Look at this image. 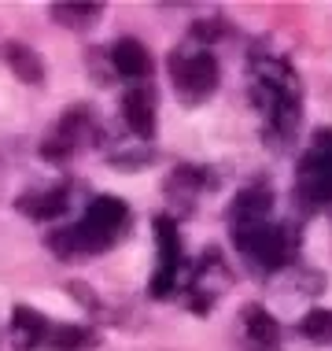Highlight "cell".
Listing matches in <instances>:
<instances>
[{
    "label": "cell",
    "mask_w": 332,
    "mask_h": 351,
    "mask_svg": "<svg viewBox=\"0 0 332 351\" xmlns=\"http://www.w3.org/2000/svg\"><path fill=\"white\" fill-rule=\"evenodd\" d=\"M244 322V337H248V348L255 351H281V322L262 307V303H248L240 311Z\"/></svg>",
    "instance_id": "15"
},
{
    "label": "cell",
    "mask_w": 332,
    "mask_h": 351,
    "mask_svg": "<svg viewBox=\"0 0 332 351\" xmlns=\"http://www.w3.org/2000/svg\"><path fill=\"white\" fill-rule=\"evenodd\" d=\"M225 34H229V23H225L222 15H214V19H196V23L188 26V41H192V45H203V49H211V45L222 41Z\"/></svg>",
    "instance_id": "19"
},
{
    "label": "cell",
    "mask_w": 332,
    "mask_h": 351,
    "mask_svg": "<svg viewBox=\"0 0 332 351\" xmlns=\"http://www.w3.org/2000/svg\"><path fill=\"white\" fill-rule=\"evenodd\" d=\"M296 204L303 215H318L332 207V126H318L310 134L296 163Z\"/></svg>",
    "instance_id": "5"
},
{
    "label": "cell",
    "mask_w": 332,
    "mask_h": 351,
    "mask_svg": "<svg viewBox=\"0 0 332 351\" xmlns=\"http://www.w3.org/2000/svg\"><path fill=\"white\" fill-rule=\"evenodd\" d=\"M181 281H185V307L203 318V315H211L214 303L233 289V270H229V263H225L222 248H203V255L188 267V274Z\"/></svg>",
    "instance_id": "7"
},
{
    "label": "cell",
    "mask_w": 332,
    "mask_h": 351,
    "mask_svg": "<svg viewBox=\"0 0 332 351\" xmlns=\"http://www.w3.org/2000/svg\"><path fill=\"white\" fill-rule=\"evenodd\" d=\"M229 241L255 278H273V274L296 267L299 248H303L299 226L277 222V218H270L262 226H251V230H236V233H229Z\"/></svg>",
    "instance_id": "3"
},
{
    "label": "cell",
    "mask_w": 332,
    "mask_h": 351,
    "mask_svg": "<svg viewBox=\"0 0 332 351\" xmlns=\"http://www.w3.org/2000/svg\"><path fill=\"white\" fill-rule=\"evenodd\" d=\"M299 333L314 344H332V311H310L307 318L299 322Z\"/></svg>",
    "instance_id": "20"
},
{
    "label": "cell",
    "mask_w": 332,
    "mask_h": 351,
    "mask_svg": "<svg viewBox=\"0 0 332 351\" xmlns=\"http://www.w3.org/2000/svg\"><path fill=\"white\" fill-rule=\"evenodd\" d=\"M151 233H155V270H151V281H148V296L170 300L181 289V278H185V244H181V233H177V218H170L166 211L155 215Z\"/></svg>",
    "instance_id": "8"
},
{
    "label": "cell",
    "mask_w": 332,
    "mask_h": 351,
    "mask_svg": "<svg viewBox=\"0 0 332 351\" xmlns=\"http://www.w3.org/2000/svg\"><path fill=\"white\" fill-rule=\"evenodd\" d=\"M211 189H218V170L211 167H199V163H181V167H174L170 170V178H166V185H163V196H166V204H170V218H177V215H192L196 211V200L203 193H211Z\"/></svg>",
    "instance_id": "9"
},
{
    "label": "cell",
    "mask_w": 332,
    "mask_h": 351,
    "mask_svg": "<svg viewBox=\"0 0 332 351\" xmlns=\"http://www.w3.org/2000/svg\"><path fill=\"white\" fill-rule=\"evenodd\" d=\"M89 74L100 78V85L115 82V74H111V67H107V52L103 49H89Z\"/></svg>",
    "instance_id": "21"
},
{
    "label": "cell",
    "mask_w": 332,
    "mask_h": 351,
    "mask_svg": "<svg viewBox=\"0 0 332 351\" xmlns=\"http://www.w3.org/2000/svg\"><path fill=\"white\" fill-rule=\"evenodd\" d=\"M0 56H4V63L15 71V78H18V82L37 85V89H41L44 78H49V71H44V60L30 49V45H23V41H8L4 49H0Z\"/></svg>",
    "instance_id": "16"
},
{
    "label": "cell",
    "mask_w": 332,
    "mask_h": 351,
    "mask_svg": "<svg viewBox=\"0 0 332 351\" xmlns=\"http://www.w3.org/2000/svg\"><path fill=\"white\" fill-rule=\"evenodd\" d=\"M248 97L259 111L266 148L284 152L303 126V78L288 56L251 52L248 56Z\"/></svg>",
    "instance_id": "1"
},
{
    "label": "cell",
    "mask_w": 332,
    "mask_h": 351,
    "mask_svg": "<svg viewBox=\"0 0 332 351\" xmlns=\"http://www.w3.org/2000/svg\"><path fill=\"white\" fill-rule=\"evenodd\" d=\"M49 15L63 26V30L81 34V30H89V26H97V23H100L103 4H78V0H66V4H52V8H49Z\"/></svg>",
    "instance_id": "18"
},
{
    "label": "cell",
    "mask_w": 332,
    "mask_h": 351,
    "mask_svg": "<svg viewBox=\"0 0 332 351\" xmlns=\"http://www.w3.org/2000/svg\"><path fill=\"white\" fill-rule=\"evenodd\" d=\"M273 204H277V200H273V189H270L266 178L248 182L240 193L233 196V204H229V233L270 222V218H273Z\"/></svg>",
    "instance_id": "12"
},
{
    "label": "cell",
    "mask_w": 332,
    "mask_h": 351,
    "mask_svg": "<svg viewBox=\"0 0 332 351\" xmlns=\"http://www.w3.org/2000/svg\"><path fill=\"white\" fill-rule=\"evenodd\" d=\"M118 111H122V122H126V130L137 141H155V130H159V93L151 82H133L126 85V93H122L118 100Z\"/></svg>",
    "instance_id": "10"
},
{
    "label": "cell",
    "mask_w": 332,
    "mask_h": 351,
    "mask_svg": "<svg viewBox=\"0 0 332 351\" xmlns=\"http://www.w3.org/2000/svg\"><path fill=\"white\" fill-rule=\"evenodd\" d=\"M170 82H174V93L185 108H199L218 93L222 85V63H218L214 49H203V45H177L166 60Z\"/></svg>",
    "instance_id": "4"
},
{
    "label": "cell",
    "mask_w": 332,
    "mask_h": 351,
    "mask_svg": "<svg viewBox=\"0 0 332 351\" xmlns=\"http://www.w3.org/2000/svg\"><path fill=\"white\" fill-rule=\"evenodd\" d=\"M107 52V67L115 78H126V82H148L151 74V52L144 49V41H137V37H118Z\"/></svg>",
    "instance_id": "13"
},
{
    "label": "cell",
    "mask_w": 332,
    "mask_h": 351,
    "mask_svg": "<svg viewBox=\"0 0 332 351\" xmlns=\"http://www.w3.org/2000/svg\"><path fill=\"white\" fill-rule=\"evenodd\" d=\"M78 193H81L78 182L60 178V182H52V185L26 189V193L15 200V207H18L26 218H34V222H52V218H63L66 211H71V207H74V196H78Z\"/></svg>",
    "instance_id": "11"
},
{
    "label": "cell",
    "mask_w": 332,
    "mask_h": 351,
    "mask_svg": "<svg viewBox=\"0 0 332 351\" xmlns=\"http://www.w3.org/2000/svg\"><path fill=\"white\" fill-rule=\"evenodd\" d=\"M92 344H100L97 329L78 326V322H52L49 337H44L49 351H89Z\"/></svg>",
    "instance_id": "17"
},
{
    "label": "cell",
    "mask_w": 332,
    "mask_h": 351,
    "mask_svg": "<svg viewBox=\"0 0 332 351\" xmlns=\"http://www.w3.org/2000/svg\"><path fill=\"white\" fill-rule=\"evenodd\" d=\"M103 141V126L97 119V111L89 108V104H71V108L60 111V119L52 122V130L41 137V159H49V163L63 167L71 163L74 156H81L85 148L100 145Z\"/></svg>",
    "instance_id": "6"
},
{
    "label": "cell",
    "mask_w": 332,
    "mask_h": 351,
    "mask_svg": "<svg viewBox=\"0 0 332 351\" xmlns=\"http://www.w3.org/2000/svg\"><path fill=\"white\" fill-rule=\"evenodd\" d=\"M129 222H133L129 204L118 200V196H111V193H100V196L89 200V207H85V215L78 218V222L49 233V248L60 255V259H89V255H103V252L115 248V244L126 241Z\"/></svg>",
    "instance_id": "2"
},
{
    "label": "cell",
    "mask_w": 332,
    "mask_h": 351,
    "mask_svg": "<svg viewBox=\"0 0 332 351\" xmlns=\"http://www.w3.org/2000/svg\"><path fill=\"white\" fill-rule=\"evenodd\" d=\"M251 351H255V348H251Z\"/></svg>",
    "instance_id": "22"
},
{
    "label": "cell",
    "mask_w": 332,
    "mask_h": 351,
    "mask_svg": "<svg viewBox=\"0 0 332 351\" xmlns=\"http://www.w3.org/2000/svg\"><path fill=\"white\" fill-rule=\"evenodd\" d=\"M49 329H52L49 315H41L37 307L18 303L12 311V322H8V344H12V351H37V348H44Z\"/></svg>",
    "instance_id": "14"
}]
</instances>
